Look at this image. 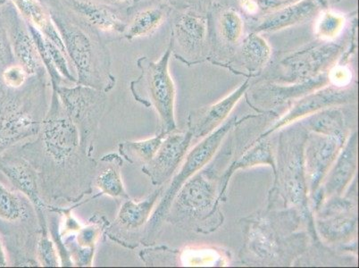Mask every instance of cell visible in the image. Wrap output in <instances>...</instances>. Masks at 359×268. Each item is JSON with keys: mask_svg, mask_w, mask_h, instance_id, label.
Returning a JSON list of instances; mask_svg holds the SVG:
<instances>
[{"mask_svg": "<svg viewBox=\"0 0 359 268\" xmlns=\"http://www.w3.org/2000/svg\"><path fill=\"white\" fill-rule=\"evenodd\" d=\"M14 149L37 173L41 198L48 206L75 203L93 192L96 160L81 146L79 132L55 91H51L41 132Z\"/></svg>", "mask_w": 359, "mask_h": 268, "instance_id": "6da1fadb", "label": "cell"}, {"mask_svg": "<svg viewBox=\"0 0 359 268\" xmlns=\"http://www.w3.org/2000/svg\"><path fill=\"white\" fill-rule=\"evenodd\" d=\"M57 26L65 53L74 68L77 84L109 93L116 86L111 55L102 34L61 0H40Z\"/></svg>", "mask_w": 359, "mask_h": 268, "instance_id": "7a4b0ae2", "label": "cell"}, {"mask_svg": "<svg viewBox=\"0 0 359 268\" xmlns=\"http://www.w3.org/2000/svg\"><path fill=\"white\" fill-rule=\"evenodd\" d=\"M47 72L29 77L18 90L0 93V156L14 147L34 139L41 132L50 102Z\"/></svg>", "mask_w": 359, "mask_h": 268, "instance_id": "3957f363", "label": "cell"}, {"mask_svg": "<svg viewBox=\"0 0 359 268\" xmlns=\"http://www.w3.org/2000/svg\"><path fill=\"white\" fill-rule=\"evenodd\" d=\"M172 48L171 42L158 60H150L142 55L137 60L140 74L130 84V93L137 102L146 107H153L161 124L160 133L175 132V86L170 74L169 62Z\"/></svg>", "mask_w": 359, "mask_h": 268, "instance_id": "277c9868", "label": "cell"}, {"mask_svg": "<svg viewBox=\"0 0 359 268\" xmlns=\"http://www.w3.org/2000/svg\"><path fill=\"white\" fill-rule=\"evenodd\" d=\"M57 93L65 113L79 132L81 145L93 156L94 142L107 106V93L81 84L51 88Z\"/></svg>", "mask_w": 359, "mask_h": 268, "instance_id": "5b68a950", "label": "cell"}, {"mask_svg": "<svg viewBox=\"0 0 359 268\" xmlns=\"http://www.w3.org/2000/svg\"><path fill=\"white\" fill-rule=\"evenodd\" d=\"M233 122V121H230V122L225 123L217 132L212 133L208 138L202 142L200 145L196 147L188 155L181 171L172 180V184L166 191L164 197L160 201L158 208L150 217L148 224L146 225L144 233H143L142 244L148 246V245L154 243L156 238L158 237L163 222H164L166 215H168L170 206H171L172 201H174L179 189L196 171H198L211 159V156H213L215 150L219 146L221 140H223L228 130L231 129Z\"/></svg>", "mask_w": 359, "mask_h": 268, "instance_id": "8992f818", "label": "cell"}, {"mask_svg": "<svg viewBox=\"0 0 359 268\" xmlns=\"http://www.w3.org/2000/svg\"><path fill=\"white\" fill-rule=\"evenodd\" d=\"M161 191L162 189H156L140 201L126 199L121 206L115 220L107 225L105 230L107 236L132 250L138 247L142 243L146 225L151 217L156 202L161 195Z\"/></svg>", "mask_w": 359, "mask_h": 268, "instance_id": "52a82bcc", "label": "cell"}, {"mask_svg": "<svg viewBox=\"0 0 359 268\" xmlns=\"http://www.w3.org/2000/svg\"><path fill=\"white\" fill-rule=\"evenodd\" d=\"M0 172L8 179L16 191L30 201L37 215L42 233H48V205L41 198L37 173L27 160L14 148L0 156Z\"/></svg>", "mask_w": 359, "mask_h": 268, "instance_id": "ba28073f", "label": "cell"}, {"mask_svg": "<svg viewBox=\"0 0 359 268\" xmlns=\"http://www.w3.org/2000/svg\"><path fill=\"white\" fill-rule=\"evenodd\" d=\"M208 35L204 16L191 11H180L172 19L171 42L172 53L189 62L201 55Z\"/></svg>", "mask_w": 359, "mask_h": 268, "instance_id": "9c48e42d", "label": "cell"}, {"mask_svg": "<svg viewBox=\"0 0 359 268\" xmlns=\"http://www.w3.org/2000/svg\"><path fill=\"white\" fill-rule=\"evenodd\" d=\"M1 11L8 26L16 63L24 68L29 76L46 71L34 39L14 4L11 1L8 2L1 8Z\"/></svg>", "mask_w": 359, "mask_h": 268, "instance_id": "30bf717a", "label": "cell"}, {"mask_svg": "<svg viewBox=\"0 0 359 268\" xmlns=\"http://www.w3.org/2000/svg\"><path fill=\"white\" fill-rule=\"evenodd\" d=\"M192 136L191 133L166 134L158 152L142 168L153 185H162L171 177L184 159Z\"/></svg>", "mask_w": 359, "mask_h": 268, "instance_id": "8fae6325", "label": "cell"}, {"mask_svg": "<svg viewBox=\"0 0 359 268\" xmlns=\"http://www.w3.org/2000/svg\"><path fill=\"white\" fill-rule=\"evenodd\" d=\"M126 12L123 38L135 41L156 34L171 15L172 8L161 0H135Z\"/></svg>", "mask_w": 359, "mask_h": 268, "instance_id": "7c38bea8", "label": "cell"}, {"mask_svg": "<svg viewBox=\"0 0 359 268\" xmlns=\"http://www.w3.org/2000/svg\"><path fill=\"white\" fill-rule=\"evenodd\" d=\"M61 2L101 34L123 38L127 24V8H116L93 0H61Z\"/></svg>", "mask_w": 359, "mask_h": 268, "instance_id": "4fadbf2b", "label": "cell"}, {"mask_svg": "<svg viewBox=\"0 0 359 268\" xmlns=\"http://www.w3.org/2000/svg\"><path fill=\"white\" fill-rule=\"evenodd\" d=\"M341 51V46L327 42L289 55L282 61V65L290 77L303 80L334 63Z\"/></svg>", "mask_w": 359, "mask_h": 268, "instance_id": "5bb4252c", "label": "cell"}, {"mask_svg": "<svg viewBox=\"0 0 359 268\" xmlns=\"http://www.w3.org/2000/svg\"><path fill=\"white\" fill-rule=\"evenodd\" d=\"M326 8H328L319 0H300L294 4L264 16L254 32L261 34L282 31L283 29L311 20Z\"/></svg>", "mask_w": 359, "mask_h": 268, "instance_id": "9a60e30c", "label": "cell"}, {"mask_svg": "<svg viewBox=\"0 0 359 268\" xmlns=\"http://www.w3.org/2000/svg\"><path fill=\"white\" fill-rule=\"evenodd\" d=\"M109 225V221L107 222L103 217L95 215L90 219L87 227L79 228L75 238L71 237L65 243L64 241L73 264L77 267L93 266L96 245Z\"/></svg>", "mask_w": 359, "mask_h": 268, "instance_id": "2e32d148", "label": "cell"}, {"mask_svg": "<svg viewBox=\"0 0 359 268\" xmlns=\"http://www.w3.org/2000/svg\"><path fill=\"white\" fill-rule=\"evenodd\" d=\"M0 219L41 230L30 201L21 192L11 191L2 184H0Z\"/></svg>", "mask_w": 359, "mask_h": 268, "instance_id": "e0dca14e", "label": "cell"}, {"mask_svg": "<svg viewBox=\"0 0 359 268\" xmlns=\"http://www.w3.org/2000/svg\"><path fill=\"white\" fill-rule=\"evenodd\" d=\"M11 2L18 9L26 24L32 26L48 41L53 42L65 52L63 41H62L57 26L52 20L48 9L45 8L40 0H11Z\"/></svg>", "mask_w": 359, "mask_h": 268, "instance_id": "ac0fdd59", "label": "cell"}, {"mask_svg": "<svg viewBox=\"0 0 359 268\" xmlns=\"http://www.w3.org/2000/svg\"><path fill=\"white\" fill-rule=\"evenodd\" d=\"M123 158L116 154L103 156L100 159V165L97 163L93 185L100 189V195L125 199L130 198L121 174Z\"/></svg>", "mask_w": 359, "mask_h": 268, "instance_id": "d6986e66", "label": "cell"}, {"mask_svg": "<svg viewBox=\"0 0 359 268\" xmlns=\"http://www.w3.org/2000/svg\"><path fill=\"white\" fill-rule=\"evenodd\" d=\"M248 88H249V81H244L229 96L210 107L207 113L204 114L203 119L196 127L195 135L197 137L204 136L215 128L227 116V114H230L235 105L239 102Z\"/></svg>", "mask_w": 359, "mask_h": 268, "instance_id": "ffe728a7", "label": "cell"}, {"mask_svg": "<svg viewBox=\"0 0 359 268\" xmlns=\"http://www.w3.org/2000/svg\"><path fill=\"white\" fill-rule=\"evenodd\" d=\"M165 136V133H160L152 138L121 142L118 146L120 156L130 164L145 165L158 152Z\"/></svg>", "mask_w": 359, "mask_h": 268, "instance_id": "44dd1931", "label": "cell"}, {"mask_svg": "<svg viewBox=\"0 0 359 268\" xmlns=\"http://www.w3.org/2000/svg\"><path fill=\"white\" fill-rule=\"evenodd\" d=\"M271 54L272 50L269 42L260 34L253 32L244 39L241 47V57L250 71L259 70L263 67L270 60Z\"/></svg>", "mask_w": 359, "mask_h": 268, "instance_id": "7402d4cb", "label": "cell"}, {"mask_svg": "<svg viewBox=\"0 0 359 268\" xmlns=\"http://www.w3.org/2000/svg\"><path fill=\"white\" fill-rule=\"evenodd\" d=\"M345 18L341 14L329 11L320 12L315 27V34L320 40L331 42L341 35L345 26Z\"/></svg>", "mask_w": 359, "mask_h": 268, "instance_id": "603a6c76", "label": "cell"}, {"mask_svg": "<svg viewBox=\"0 0 359 268\" xmlns=\"http://www.w3.org/2000/svg\"><path fill=\"white\" fill-rule=\"evenodd\" d=\"M355 168V143H351L346 149L344 154H342L341 159L339 160L338 165L336 166L334 174H332L328 191L337 192L341 191L347 184L349 178L351 177L352 173H354Z\"/></svg>", "mask_w": 359, "mask_h": 268, "instance_id": "cb8c5ba5", "label": "cell"}, {"mask_svg": "<svg viewBox=\"0 0 359 268\" xmlns=\"http://www.w3.org/2000/svg\"><path fill=\"white\" fill-rule=\"evenodd\" d=\"M218 27L221 38L230 45L239 43L244 34V22L239 13L226 9L220 15Z\"/></svg>", "mask_w": 359, "mask_h": 268, "instance_id": "d4e9b609", "label": "cell"}, {"mask_svg": "<svg viewBox=\"0 0 359 268\" xmlns=\"http://www.w3.org/2000/svg\"><path fill=\"white\" fill-rule=\"evenodd\" d=\"M322 145L319 146L318 152L314 153L312 159V185H316L324 174L325 169L331 163L335 150L338 149V140L334 137H330L328 139L322 140Z\"/></svg>", "mask_w": 359, "mask_h": 268, "instance_id": "484cf974", "label": "cell"}, {"mask_svg": "<svg viewBox=\"0 0 359 268\" xmlns=\"http://www.w3.org/2000/svg\"><path fill=\"white\" fill-rule=\"evenodd\" d=\"M60 254L48 233H41L36 246V260L41 267H57L60 266Z\"/></svg>", "mask_w": 359, "mask_h": 268, "instance_id": "4316f807", "label": "cell"}, {"mask_svg": "<svg viewBox=\"0 0 359 268\" xmlns=\"http://www.w3.org/2000/svg\"><path fill=\"white\" fill-rule=\"evenodd\" d=\"M299 1L300 0H241V6L251 14L261 13L266 15Z\"/></svg>", "mask_w": 359, "mask_h": 268, "instance_id": "83f0119b", "label": "cell"}, {"mask_svg": "<svg viewBox=\"0 0 359 268\" xmlns=\"http://www.w3.org/2000/svg\"><path fill=\"white\" fill-rule=\"evenodd\" d=\"M29 75L26 71L18 63L8 65L0 73V83L6 89H20L27 83Z\"/></svg>", "mask_w": 359, "mask_h": 268, "instance_id": "f1b7e54d", "label": "cell"}, {"mask_svg": "<svg viewBox=\"0 0 359 268\" xmlns=\"http://www.w3.org/2000/svg\"><path fill=\"white\" fill-rule=\"evenodd\" d=\"M16 63L4 15L0 8V73L8 65Z\"/></svg>", "mask_w": 359, "mask_h": 268, "instance_id": "f546056e", "label": "cell"}, {"mask_svg": "<svg viewBox=\"0 0 359 268\" xmlns=\"http://www.w3.org/2000/svg\"><path fill=\"white\" fill-rule=\"evenodd\" d=\"M93 1L116 6V8H127L129 6L132 5L133 3L135 1V0H93Z\"/></svg>", "mask_w": 359, "mask_h": 268, "instance_id": "4dcf8cb0", "label": "cell"}, {"mask_svg": "<svg viewBox=\"0 0 359 268\" xmlns=\"http://www.w3.org/2000/svg\"><path fill=\"white\" fill-rule=\"evenodd\" d=\"M161 1L166 3V4L171 6V8H184L188 4L189 0H161Z\"/></svg>", "mask_w": 359, "mask_h": 268, "instance_id": "1f68e13d", "label": "cell"}, {"mask_svg": "<svg viewBox=\"0 0 359 268\" xmlns=\"http://www.w3.org/2000/svg\"><path fill=\"white\" fill-rule=\"evenodd\" d=\"M8 266V257L3 245L1 238H0V267H5Z\"/></svg>", "mask_w": 359, "mask_h": 268, "instance_id": "d6a6232c", "label": "cell"}, {"mask_svg": "<svg viewBox=\"0 0 359 268\" xmlns=\"http://www.w3.org/2000/svg\"><path fill=\"white\" fill-rule=\"evenodd\" d=\"M11 0H0V8H3L6 4H8V2H11Z\"/></svg>", "mask_w": 359, "mask_h": 268, "instance_id": "836d02e7", "label": "cell"}, {"mask_svg": "<svg viewBox=\"0 0 359 268\" xmlns=\"http://www.w3.org/2000/svg\"><path fill=\"white\" fill-rule=\"evenodd\" d=\"M319 1L321 2L322 4H324L326 8H328L329 4L327 0H319Z\"/></svg>", "mask_w": 359, "mask_h": 268, "instance_id": "e575fe53", "label": "cell"}, {"mask_svg": "<svg viewBox=\"0 0 359 268\" xmlns=\"http://www.w3.org/2000/svg\"><path fill=\"white\" fill-rule=\"evenodd\" d=\"M2 90H3V86H2L1 83H0V93H1Z\"/></svg>", "mask_w": 359, "mask_h": 268, "instance_id": "d590c367", "label": "cell"}]
</instances>
